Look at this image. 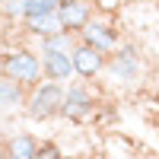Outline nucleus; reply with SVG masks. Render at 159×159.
<instances>
[{"mask_svg":"<svg viewBox=\"0 0 159 159\" xmlns=\"http://www.w3.org/2000/svg\"><path fill=\"white\" fill-rule=\"evenodd\" d=\"M0 73L10 76V80H19L22 86H38L45 80V70H42V54L38 48H25V45H16V48H7L0 54Z\"/></svg>","mask_w":159,"mask_h":159,"instance_id":"nucleus-1","label":"nucleus"},{"mask_svg":"<svg viewBox=\"0 0 159 159\" xmlns=\"http://www.w3.org/2000/svg\"><path fill=\"white\" fill-rule=\"evenodd\" d=\"M64 92H67V86L54 83V80H42L38 86L29 89V99H25V118L29 121H54V118H61V105H64Z\"/></svg>","mask_w":159,"mask_h":159,"instance_id":"nucleus-2","label":"nucleus"},{"mask_svg":"<svg viewBox=\"0 0 159 159\" xmlns=\"http://www.w3.org/2000/svg\"><path fill=\"white\" fill-rule=\"evenodd\" d=\"M105 76L111 80V83H121V86H130L137 83V80L143 76V54L137 45H118L111 54H108V70H105Z\"/></svg>","mask_w":159,"mask_h":159,"instance_id":"nucleus-3","label":"nucleus"},{"mask_svg":"<svg viewBox=\"0 0 159 159\" xmlns=\"http://www.w3.org/2000/svg\"><path fill=\"white\" fill-rule=\"evenodd\" d=\"M96 108H99V99H96V92H92V86L83 83V80H73L67 86V92H64L61 118L80 124V121H89V118L96 115Z\"/></svg>","mask_w":159,"mask_h":159,"instance_id":"nucleus-4","label":"nucleus"},{"mask_svg":"<svg viewBox=\"0 0 159 159\" xmlns=\"http://www.w3.org/2000/svg\"><path fill=\"white\" fill-rule=\"evenodd\" d=\"M73 57V70H76V80H83V83H92L96 76H102L105 70H108V54L92 45H83L76 42V48L70 51Z\"/></svg>","mask_w":159,"mask_h":159,"instance_id":"nucleus-5","label":"nucleus"},{"mask_svg":"<svg viewBox=\"0 0 159 159\" xmlns=\"http://www.w3.org/2000/svg\"><path fill=\"white\" fill-rule=\"evenodd\" d=\"M80 42L99 48V51H105V54H111V51L121 45V42H118V29H115L108 19H96V16H92V22L80 32Z\"/></svg>","mask_w":159,"mask_h":159,"instance_id":"nucleus-6","label":"nucleus"},{"mask_svg":"<svg viewBox=\"0 0 159 159\" xmlns=\"http://www.w3.org/2000/svg\"><path fill=\"white\" fill-rule=\"evenodd\" d=\"M42 54V70H45V80H54L61 86H70L76 80V70H73V57L64 54V51H38Z\"/></svg>","mask_w":159,"mask_h":159,"instance_id":"nucleus-7","label":"nucleus"},{"mask_svg":"<svg viewBox=\"0 0 159 159\" xmlns=\"http://www.w3.org/2000/svg\"><path fill=\"white\" fill-rule=\"evenodd\" d=\"M57 16L64 22V32H76L80 35L92 22V0H64Z\"/></svg>","mask_w":159,"mask_h":159,"instance_id":"nucleus-8","label":"nucleus"},{"mask_svg":"<svg viewBox=\"0 0 159 159\" xmlns=\"http://www.w3.org/2000/svg\"><path fill=\"white\" fill-rule=\"evenodd\" d=\"M19 29H22V35H29L32 42H42L48 35L64 32V22H61L57 13H35V16H25L19 22Z\"/></svg>","mask_w":159,"mask_h":159,"instance_id":"nucleus-9","label":"nucleus"},{"mask_svg":"<svg viewBox=\"0 0 159 159\" xmlns=\"http://www.w3.org/2000/svg\"><path fill=\"white\" fill-rule=\"evenodd\" d=\"M38 147H42V143H38L32 134L19 130V134H10L7 137L3 150H0V159H35Z\"/></svg>","mask_w":159,"mask_h":159,"instance_id":"nucleus-10","label":"nucleus"},{"mask_svg":"<svg viewBox=\"0 0 159 159\" xmlns=\"http://www.w3.org/2000/svg\"><path fill=\"white\" fill-rule=\"evenodd\" d=\"M29 99V86H22L19 80H10L0 73V111H19L25 108Z\"/></svg>","mask_w":159,"mask_h":159,"instance_id":"nucleus-11","label":"nucleus"},{"mask_svg":"<svg viewBox=\"0 0 159 159\" xmlns=\"http://www.w3.org/2000/svg\"><path fill=\"white\" fill-rule=\"evenodd\" d=\"M76 42H80L76 32H57V35H48L42 42H35V48L38 51H64V54H70L76 48Z\"/></svg>","mask_w":159,"mask_h":159,"instance_id":"nucleus-12","label":"nucleus"},{"mask_svg":"<svg viewBox=\"0 0 159 159\" xmlns=\"http://www.w3.org/2000/svg\"><path fill=\"white\" fill-rule=\"evenodd\" d=\"M0 16H7L13 25H19L29 16V7H25V0H0Z\"/></svg>","mask_w":159,"mask_h":159,"instance_id":"nucleus-13","label":"nucleus"},{"mask_svg":"<svg viewBox=\"0 0 159 159\" xmlns=\"http://www.w3.org/2000/svg\"><path fill=\"white\" fill-rule=\"evenodd\" d=\"M64 0H25V7H29V16L35 13H57Z\"/></svg>","mask_w":159,"mask_h":159,"instance_id":"nucleus-14","label":"nucleus"},{"mask_svg":"<svg viewBox=\"0 0 159 159\" xmlns=\"http://www.w3.org/2000/svg\"><path fill=\"white\" fill-rule=\"evenodd\" d=\"M35 159H64V153H61V147H57L54 140H45L42 147H38Z\"/></svg>","mask_w":159,"mask_h":159,"instance_id":"nucleus-15","label":"nucleus"}]
</instances>
